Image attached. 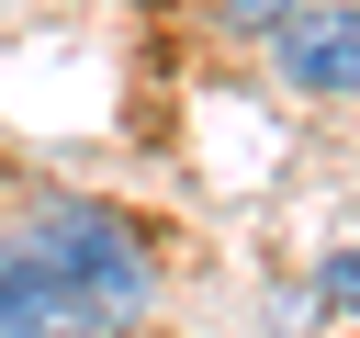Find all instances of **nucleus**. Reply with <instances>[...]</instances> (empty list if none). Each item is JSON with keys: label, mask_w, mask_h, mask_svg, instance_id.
Here are the masks:
<instances>
[{"label": "nucleus", "mask_w": 360, "mask_h": 338, "mask_svg": "<svg viewBox=\"0 0 360 338\" xmlns=\"http://www.w3.org/2000/svg\"><path fill=\"white\" fill-rule=\"evenodd\" d=\"M270 68L292 90H360V0H326V11H292L270 34Z\"/></svg>", "instance_id": "f03ea898"}, {"label": "nucleus", "mask_w": 360, "mask_h": 338, "mask_svg": "<svg viewBox=\"0 0 360 338\" xmlns=\"http://www.w3.org/2000/svg\"><path fill=\"white\" fill-rule=\"evenodd\" d=\"M225 23H248V34L270 23V34H281V23H292V0H225Z\"/></svg>", "instance_id": "20e7f679"}, {"label": "nucleus", "mask_w": 360, "mask_h": 338, "mask_svg": "<svg viewBox=\"0 0 360 338\" xmlns=\"http://www.w3.org/2000/svg\"><path fill=\"white\" fill-rule=\"evenodd\" d=\"M146 304V259L112 214H34L0 237V338H101Z\"/></svg>", "instance_id": "f257e3e1"}, {"label": "nucleus", "mask_w": 360, "mask_h": 338, "mask_svg": "<svg viewBox=\"0 0 360 338\" xmlns=\"http://www.w3.org/2000/svg\"><path fill=\"white\" fill-rule=\"evenodd\" d=\"M315 293H326L338 315H360V248H349V259H326V282H315Z\"/></svg>", "instance_id": "7ed1b4c3"}]
</instances>
